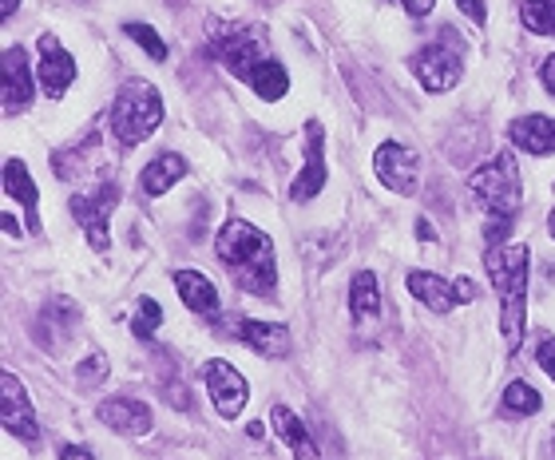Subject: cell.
<instances>
[{"instance_id":"6da1fadb","label":"cell","mask_w":555,"mask_h":460,"mask_svg":"<svg viewBox=\"0 0 555 460\" xmlns=\"http://www.w3.org/2000/svg\"><path fill=\"white\" fill-rule=\"evenodd\" d=\"M215 254L234 278V286L255 298H270L278 286V263H274V242L267 230L250 227L243 219H231L215 239Z\"/></svg>"},{"instance_id":"7a4b0ae2","label":"cell","mask_w":555,"mask_h":460,"mask_svg":"<svg viewBox=\"0 0 555 460\" xmlns=\"http://www.w3.org/2000/svg\"><path fill=\"white\" fill-rule=\"evenodd\" d=\"M528 246L524 242H504V246H488L485 266L488 278L500 294V334L508 354H516L524 342V298H528Z\"/></svg>"},{"instance_id":"3957f363","label":"cell","mask_w":555,"mask_h":460,"mask_svg":"<svg viewBox=\"0 0 555 460\" xmlns=\"http://www.w3.org/2000/svg\"><path fill=\"white\" fill-rule=\"evenodd\" d=\"M163 124V95L155 84L128 80L112 104V131L124 148H139L143 139Z\"/></svg>"},{"instance_id":"277c9868","label":"cell","mask_w":555,"mask_h":460,"mask_svg":"<svg viewBox=\"0 0 555 460\" xmlns=\"http://www.w3.org/2000/svg\"><path fill=\"white\" fill-rule=\"evenodd\" d=\"M468 191L480 199V207L488 210V219H492V215L516 219L524 187H520V167H516V159H512V151H500L492 163L476 167V171L468 175Z\"/></svg>"},{"instance_id":"5b68a950","label":"cell","mask_w":555,"mask_h":460,"mask_svg":"<svg viewBox=\"0 0 555 460\" xmlns=\"http://www.w3.org/2000/svg\"><path fill=\"white\" fill-rule=\"evenodd\" d=\"M210 52L227 64V72H234L238 80H250L255 68L267 56V33L255 24H210Z\"/></svg>"},{"instance_id":"8992f818","label":"cell","mask_w":555,"mask_h":460,"mask_svg":"<svg viewBox=\"0 0 555 460\" xmlns=\"http://www.w3.org/2000/svg\"><path fill=\"white\" fill-rule=\"evenodd\" d=\"M452 40H456L452 33H449V44H444V36H440V40L425 44L413 56V76L421 80L425 92L440 95V92H449V88H456V80H461L464 60H461V48L452 44Z\"/></svg>"},{"instance_id":"52a82bcc","label":"cell","mask_w":555,"mask_h":460,"mask_svg":"<svg viewBox=\"0 0 555 460\" xmlns=\"http://www.w3.org/2000/svg\"><path fill=\"white\" fill-rule=\"evenodd\" d=\"M116 207H119V187L116 183H104V187H95L92 195L72 199V215H76L80 230L88 234L92 251L104 254L107 246H112V239H107V222H112V210Z\"/></svg>"},{"instance_id":"ba28073f","label":"cell","mask_w":555,"mask_h":460,"mask_svg":"<svg viewBox=\"0 0 555 460\" xmlns=\"http://www.w3.org/2000/svg\"><path fill=\"white\" fill-rule=\"evenodd\" d=\"M203 381H207L210 401H215V409L222 413V421H234V417L246 409V401H250V385H246V378L231 366V361H222V357L203 366Z\"/></svg>"},{"instance_id":"9c48e42d","label":"cell","mask_w":555,"mask_h":460,"mask_svg":"<svg viewBox=\"0 0 555 460\" xmlns=\"http://www.w3.org/2000/svg\"><path fill=\"white\" fill-rule=\"evenodd\" d=\"M373 171H377V179H382L393 195H413L416 171H421V155H416L413 148H405V143L389 139V143H382V148L373 151Z\"/></svg>"},{"instance_id":"30bf717a","label":"cell","mask_w":555,"mask_h":460,"mask_svg":"<svg viewBox=\"0 0 555 460\" xmlns=\"http://www.w3.org/2000/svg\"><path fill=\"white\" fill-rule=\"evenodd\" d=\"M36 48H40V68H36L40 88H44L48 100H64V92H68L72 80H76V60H72V52L60 44L52 33L40 36Z\"/></svg>"},{"instance_id":"8fae6325","label":"cell","mask_w":555,"mask_h":460,"mask_svg":"<svg viewBox=\"0 0 555 460\" xmlns=\"http://www.w3.org/2000/svg\"><path fill=\"white\" fill-rule=\"evenodd\" d=\"M0 385H4V389H0V397H4V405H0V421H4V429H9L12 437H21L24 445H36V440H40V425H36L33 401H28L21 378H16V373H4Z\"/></svg>"},{"instance_id":"7c38bea8","label":"cell","mask_w":555,"mask_h":460,"mask_svg":"<svg viewBox=\"0 0 555 460\" xmlns=\"http://www.w3.org/2000/svg\"><path fill=\"white\" fill-rule=\"evenodd\" d=\"M0 80H4V115H16L33 104V68H28V52L21 44H12L4 56H0Z\"/></svg>"},{"instance_id":"4fadbf2b","label":"cell","mask_w":555,"mask_h":460,"mask_svg":"<svg viewBox=\"0 0 555 460\" xmlns=\"http://www.w3.org/2000/svg\"><path fill=\"white\" fill-rule=\"evenodd\" d=\"M325 187V136L318 124H306V167L289 187V199L294 203H310V199L322 195Z\"/></svg>"},{"instance_id":"5bb4252c","label":"cell","mask_w":555,"mask_h":460,"mask_svg":"<svg viewBox=\"0 0 555 460\" xmlns=\"http://www.w3.org/2000/svg\"><path fill=\"white\" fill-rule=\"evenodd\" d=\"M95 417H100L107 429L124 433V437H143V433H151V425H155V413H151L143 401H135V397H112V401H104L95 409Z\"/></svg>"},{"instance_id":"9a60e30c","label":"cell","mask_w":555,"mask_h":460,"mask_svg":"<svg viewBox=\"0 0 555 460\" xmlns=\"http://www.w3.org/2000/svg\"><path fill=\"white\" fill-rule=\"evenodd\" d=\"M231 334L243 345H250L262 357H286L289 354V330L278 322H255V318H238L231 325Z\"/></svg>"},{"instance_id":"2e32d148","label":"cell","mask_w":555,"mask_h":460,"mask_svg":"<svg viewBox=\"0 0 555 460\" xmlns=\"http://www.w3.org/2000/svg\"><path fill=\"white\" fill-rule=\"evenodd\" d=\"M512 148L528 151V155H552L555 151V119L547 115H524L508 124Z\"/></svg>"},{"instance_id":"e0dca14e","label":"cell","mask_w":555,"mask_h":460,"mask_svg":"<svg viewBox=\"0 0 555 460\" xmlns=\"http://www.w3.org/2000/svg\"><path fill=\"white\" fill-rule=\"evenodd\" d=\"M409 294H413L421 306H428L433 314H449L456 306V286L444 282L440 274H428V270H409L405 278Z\"/></svg>"},{"instance_id":"ac0fdd59","label":"cell","mask_w":555,"mask_h":460,"mask_svg":"<svg viewBox=\"0 0 555 460\" xmlns=\"http://www.w3.org/2000/svg\"><path fill=\"white\" fill-rule=\"evenodd\" d=\"M175 290H179V298L191 314H219V290L210 282L207 274H198V270H175Z\"/></svg>"},{"instance_id":"d6986e66","label":"cell","mask_w":555,"mask_h":460,"mask_svg":"<svg viewBox=\"0 0 555 460\" xmlns=\"http://www.w3.org/2000/svg\"><path fill=\"white\" fill-rule=\"evenodd\" d=\"M4 195L16 199L24 207V219H28V230H40V219H36V203H40V191H36L33 175L24 171L21 159L4 163Z\"/></svg>"},{"instance_id":"ffe728a7","label":"cell","mask_w":555,"mask_h":460,"mask_svg":"<svg viewBox=\"0 0 555 460\" xmlns=\"http://www.w3.org/2000/svg\"><path fill=\"white\" fill-rule=\"evenodd\" d=\"M270 421H274V433L289 445V452H294V460H322V452H318V445H313V437L306 433V425H301L298 417L289 413L286 405H274V413H270Z\"/></svg>"},{"instance_id":"44dd1931","label":"cell","mask_w":555,"mask_h":460,"mask_svg":"<svg viewBox=\"0 0 555 460\" xmlns=\"http://www.w3.org/2000/svg\"><path fill=\"white\" fill-rule=\"evenodd\" d=\"M183 175H186V159L183 155H175V151H167V155H159V159H151L147 167H143L139 187H143L151 199H159V195H167Z\"/></svg>"},{"instance_id":"7402d4cb","label":"cell","mask_w":555,"mask_h":460,"mask_svg":"<svg viewBox=\"0 0 555 460\" xmlns=\"http://www.w3.org/2000/svg\"><path fill=\"white\" fill-rule=\"evenodd\" d=\"M349 314L358 325H370L377 314H382V294H377V274L373 270H361L353 282H349Z\"/></svg>"},{"instance_id":"603a6c76","label":"cell","mask_w":555,"mask_h":460,"mask_svg":"<svg viewBox=\"0 0 555 460\" xmlns=\"http://www.w3.org/2000/svg\"><path fill=\"white\" fill-rule=\"evenodd\" d=\"M246 84H250V88H255L267 104H274V100H282V95H286L289 76H286V68H282L278 60H262V64L255 68V76H250Z\"/></svg>"},{"instance_id":"cb8c5ba5","label":"cell","mask_w":555,"mask_h":460,"mask_svg":"<svg viewBox=\"0 0 555 460\" xmlns=\"http://www.w3.org/2000/svg\"><path fill=\"white\" fill-rule=\"evenodd\" d=\"M520 21L528 33L535 36H555V0H524Z\"/></svg>"},{"instance_id":"d4e9b609","label":"cell","mask_w":555,"mask_h":460,"mask_svg":"<svg viewBox=\"0 0 555 460\" xmlns=\"http://www.w3.org/2000/svg\"><path fill=\"white\" fill-rule=\"evenodd\" d=\"M540 393L528 385V381H512L508 389H504V409L508 413H520V417H532V413H540Z\"/></svg>"},{"instance_id":"484cf974","label":"cell","mask_w":555,"mask_h":460,"mask_svg":"<svg viewBox=\"0 0 555 460\" xmlns=\"http://www.w3.org/2000/svg\"><path fill=\"white\" fill-rule=\"evenodd\" d=\"M159 322H163V310L155 298H139V314L131 318V334L139 337V342H151V337L159 334Z\"/></svg>"},{"instance_id":"4316f807","label":"cell","mask_w":555,"mask_h":460,"mask_svg":"<svg viewBox=\"0 0 555 460\" xmlns=\"http://www.w3.org/2000/svg\"><path fill=\"white\" fill-rule=\"evenodd\" d=\"M124 33H128V40H135L151 60H159V64L167 60V44H163V36L155 33V28H147V24H128Z\"/></svg>"},{"instance_id":"83f0119b","label":"cell","mask_w":555,"mask_h":460,"mask_svg":"<svg viewBox=\"0 0 555 460\" xmlns=\"http://www.w3.org/2000/svg\"><path fill=\"white\" fill-rule=\"evenodd\" d=\"M107 378V357L104 354H88L76 369V381H80L83 389H92V385H104Z\"/></svg>"},{"instance_id":"f1b7e54d","label":"cell","mask_w":555,"mask_h":460,"mask_svg":"<svg viewBox=\"0 0 555 460\" xmlns=\"http://www.w3.org/2000/svg\"><path fill=\"white\" fill-rule=\"evenodd\" d=\"M535 361H540V369H547L555 381V337H547V342H540V349H535Z\"/></svg>"},{"instance_id":"f546056e","label":"cell","mask_w":555,"mask_h":460,"mask_svg":"<svg viewBox=\"0 0 555 460\" xmlns=\"http://www.w3.org/2000/svg\"><path fill=\"white\" fill-rule=\"evenodd\" d=\"M456 9L468 16V21H476V24H485L488 21V12H485V0H456Z\"/></svg>"},{"instance_id":"4dcf8cb0","label":"cell","mask_w":555,"mask_h":460,"mask_svg":"<svg viewBox=\"0 0 555 460\" xmlns=\"http://www.w3.org/2000/svg\"><path fill=\"white\" fill-rule=\"evenodd\" d=\"M397 4H401V9H405L409 16H416V21H425L428 12H433V4H437V0H397Z\"/></svg>"},{"instance_id":"1f68e13d","label":"cell","mask_w":555,"mask_h":460,"mask_svg":"<svg viewBox=\"0 0 555 460\" xmlns=\"http://www.w3.org/2000/svg\"><path fill=\"white\" fill-rule=\"evenodd\" d=\"M452 286H456V302H476V294H480L473 278H456Z\"/></svg>"},{"instance_id":"d6a6232c","label":"cell","mask_w":555,"mask_h":460,"mask_svg":"<svg viewBox=\"0 0 555 460\" xmlns=\"http://www.w3.org/2000/svg\"><path fill=\"white\" fill-rule=\"evenodd\" d=\"M60 460H95V452L83 445H60Z\"/></svg>"},{"instance_id":"836d02e7","label":"cell","mask_w":555,"mask_h":460,"mask_svg":"<svg viewBox=\"0 0 555 460\" xmlns=\"http://www.w3.org/2000/svg\"><path fill=\"white\" fill-rule=\"evenodd\" d=\"M540 80H544V88L555 95V56H547L544 64H540Z\"/></svg>"},{"instance_id":"e575fe53","label":"cell","mask_w":555,"mask_h":460,"mask_svg":"<svg viewBox=\"0 0 555 460\" xmlns=\"http://www.w3.org/2000/svg\"><path fill=\"white\" fill-rule=\"evenodd\" d=\"M416 239H421V242H437V230H433V222H428V219L416 222Z\"/></svg>"},{"instance_id":"d590c367","label":"cell","mask_w":555,"mask_h":460,"mask_svg":"<svg viewBox=\"0 0 555 460\" xmlns=\"http://www.w3.org/2000/svg\"><path fill=\"white\" fill-rule=\"evenodd\" d=\"M16 9H21V0H4V9H0V16H4V21H12V16H16Z\"/></svg>"},{"instance_id":"8d00e7d4","label":"cell","mask_w":555,"mask_h":460,"mask_svg":"<svg viewBox=\"0 0 555 460\" xmlns=\"http://www.w3.org/2000/svg\"><path fill=\"white\" fill-rule=\"evenodd\" d=\"M0 227L9 230V234H21V230H16V219H12V215H4V219H0Z\"/></svg>"},{"instance_id":"74e56055","label":"cell","mask_w":555,"mask_h":460,"mask_svg":"<svg viewBox=\"0 0 555 460\" xmlns=\"http://www.w3.org/2000/svg\"><path fill=\"white\" fill-rule=\"evenodd\" d=\"M547 230H552V239H555V210L547 215Z\"/></svg>"},{"instance_id":"f35d334b","label":"cell","mask_w":555,"mask_h":460,"mask_svg":"<svg viewBox=\"0 0 555 460\" xmlns=\"http://www.w3.org/2000/svg\"><path fill=\"white\" fill-rule=\"evenodd\" d=\"M552 460H555V445H552Z\"/></svg>"}]
</instances>
